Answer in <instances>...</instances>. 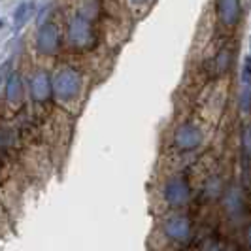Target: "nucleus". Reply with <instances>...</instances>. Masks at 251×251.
<instances>
[{"label":"nucleus","mask_w":251,"mask_h":251,"mask_svg":"<svg viewBox=\"0 0 251 251\" xmlns=\"http://www.w3.org/2000/svg\"><path fill=\"white\" fill-rule=\"evenodd\" d=\"M51 87L55 89L61 100H72L79 93V75L75 74V70L64 68L55 75V83Z\"/></svg>","instance_id":"nucleus-1"},{"label":"nucleus","mask_w":251,"mask_h":251,"mask_svg":"<svg viewBox=\"0 0 251 251\" xmlns=\"http://www.w3.org/2000/svg\"><path fill=\"white\" fill-rule=\"evenodd\" d=\"M38 51L44 53V55H51L59 50V44H61V38H59V30L55 25H46L40 28L36 38Z\"/></svg>","instance_id":"nucleus-2"},{"label":"nucleus","mask_w":251,"mask_h":251,"mask_svg":"<svg viewBox=\"0 0 251 251\" xmlns=\"http://www.w3.org/2000/svg\"><path fill=\"white\" fill-rule=\"evenodd\" d=\"M30 97L38 104H44L51 97V81L50 75L44 70H38L36 74L30 77Z\"/></svg>","instance_id":"nucleus-3"},{"label":"nucleus","mask_w":251,"mask_h":251,"mask_svg":"<svg viewBox=\"0 0 251 251\" xmlns=\"http://www.w3.org/2000/svg\"><path fill=\"white\" fill-rule=\"evenodd\" d=\"M68 36H70V44L72 46H89L91 44V26L85 19L77 17L72 21V25L68 28Z\"/></svg>","instance_id":"nucleus-4"},{"label":"nucleus","mask_w":251,"mask_h":251,"mask_svg":"<svg viewBox=\"0 0 251 251\" xmlns=\"http://www.w3.org/2000/svg\"><path fill=\"white\" fill-rule=\"evenodd\" d=\"M23 99V83L17 74H12L6 81V100L10 104H19Z\"/></svg>","instance_id":"nucleus-5"},{"label":"nucleus","mask_w":251,"mask_h":251,"mask_svg":"<svg viewBox=\"0 0 251 251\" xmlns=\"http://www.w3.org/2000/svg\"><path fill=\"white\" fill-rule=\"evenodd\" d=\"M32 10V4H28V2H23L19 8H17V12H15V17H13V23H15V28H21V25L25 23V19L28 17V12Z\"/></svg>","instance_id":"nucleus-6"},{"label":"nucleus","mask_w":251,"mask_h":251,"mask_svg":"<svg viewBox=\"0 0 251 251\" xmlns=\"http://www.w3.org/2000/svg\"><path fill=\"white\" fill-rule=\"evenodd\" d=\"M10 64L6 63L4 66H0V83H2V79H4V75H6V68H8Z\"/></svg>","instance_id":"nucleus-7"}]
</instances>
